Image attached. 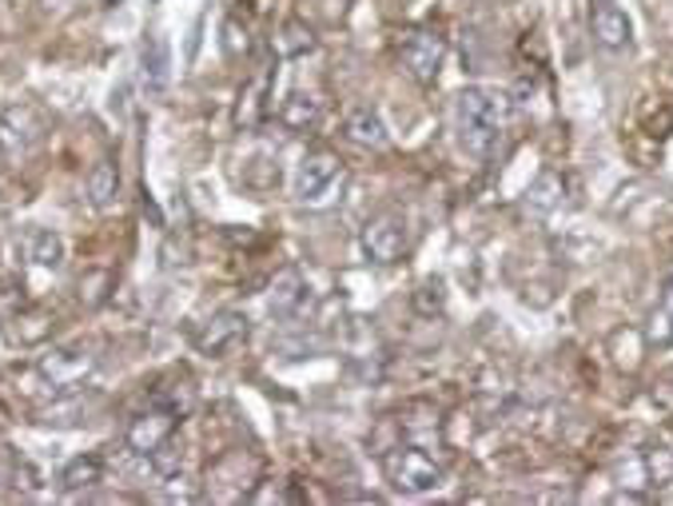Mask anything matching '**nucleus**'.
I'll return each mask as SVG.
<instances>
[{"label": "nucleus", "mask_w": 673, "mask_h": 506, "mask_svg": "<svg viewBox=\"0 0 673 506\" xmlns=\"http://www.w3.org/2000/svg\"><path fill=\"white\" fill-rule=\"evenodd\" d=\"M510 120V96L498 93V88H463L455 96V132H458V144L466 148L470 155H490L498 144V136L507 128Z\"/></svg>", "instance_id": "nucleus-1"}, {"label": "nucleus", "mask_w": 673, "mask_h": 506, "mask_svg": "<svg viewBox=\"0 0 673 506\" xmlns=\"http://www.w3.org/2000/svg\"><path fill=\"white\" fill-rule=\"evenodd\" d=\"M343 184H347V168L335 152L319 148V152H307L295 168V200L307 207H327L339 200Z\"/></svg>", "instance_id": "nucleus-2"}, {"label": "nucleus", "mask_w": 673, "mask_h": 506, "mask_svg": "<svg viewBox=\"0 0 673 506\" xmlns=\"http://www.w3.org/2000/svg\"><path fill=\"white\" fill-rule=\"evenodd\" d=\"M383 475L394 491H403V495H423V491H435L443 483V463H438L431 451L423 446H394L387 451L383 459Z\"/></svg>", "instance_id": "nucleus-3"}, {"label": "nucleus", "mask_w": 673, "mask_h": 506, "mask_svg": "<svg viewBox=\"0 0 673 506\" xmlns=\"http://www.w3.org/2000/svg\"><path fill=\"white\" fill-rule=\"evenodd\" d=\"M443 61H446V41L431 29L406 32L403 44H399V64H403V73L411 76L414 84H423V88H431V84L438 80Z\"/></svg>", "instance_id": "nucleus-4"}, {"label": "nucleus", "mask_w": 673, "mask_h": 506, "mask_svg": "<svg viewBox=\"0 0 673 506\" xmlns=\"http://www.w3.org/2000/svg\"><path fill=\"white\" fill-rule=\"evenodd\" d=\"M359 244H362V256L371 259V263L391 268V263H399L406 256V244H411L406 239V219L394 216V212H379V216H371L362 224Z\"/></svg>", "instance_id": "nucleus-5"}, {"label": "nucleus", "mask_w": 673, "mask_h": 506, "mask_svg": "<svg viewBox=\"0 0 673 506\" xmlns=\"http://www.w3.org/2000/svg\"><path fill=\"white\" fill-rule=\"evenodd\" d=\"M180 427V407L176 403H164V399H155L148 411H140L128 427V451L132 455H152L155 446H164Z\"/></svg>", "instance_id": "nucleus-6"}, {"label": "nucleus", "mask_w": 673, "mask_h": 506, "mask_svg": "<svg viewBox=\"0 0 673 506\" xmlns=\"http://www.w3.org/2000/svg\"><path fill=\"white\" fill-rule=\"evenodd\" d=\"M41 132H44L41 116L32 112L29 104L4 108V112H0V160H4V164H21L24 155L36 148Z\"/></svg>", "instance_id": "nucleus-7"}, {"label": "nucleus", "mask_w": 673, "mask_h": 506, "mask_svg": "<svg viewBox=\"0 0 673 506\" xmlns=\"http://www.w3.org/2000/svg\"><path fill=\"white\" fill-rule=\"evenodd\" d=\"M248 315L243 311H219V315H211V320L204 323V327L196 331V352L199 355H211V359H224V355H231L239 347V343L248 340Z\"/></svg>", "instance_id": "nucleus-8"}, {"label": "nucleus", "mask_w": 673, "mask_h": 506, "mask_svg": "<svg viewBox=\"0 0 673 506\" xmlns=\"http://www.w3.org/2000/svg\"><path fill=\"white\" fill-rule=\"evenodd\" d=\"M590 32H594V44H598V49H606V52H626L633 44L630 17H626L614 0H594Z\"/></svg>", "instance_id": "nucleus-9"}, {"label": "nucleus", "mask_w": 673, "mask_h": 506, "mask_svg": "<svg viewBox=\"0 0 673 506\" xmlns=\"http://www.w3.org/2000/svg\"><path fill=\"white\" fill-rule=\"evenodd\" d=\"M88 372H93V355L73 352V347H56L41 359V375L52 387H76L88 379Z\"/></svg>", "instance_id": "nucleus-10"}, {"label": "nucleus", "mask_w": 673, "mask_h": 506, "mask_svg": "<svg viewBox=\"0 0 673 506\" xmlns=\"http://www.w3.org/2000/svg\"><path fill=\"white\" fill-rule=\"evenodd\" d=\"M303 300H307V279H303L295 268H283L280 276H275V283H271L268 311L275 315V320H291V315L300 311Z\"/></svg>", "instance_id": "nucleus-11"}, {"label": "nucleus", "mask_w": 673, "mask_h": 506, "mask_svg": "<svg viewBox=\"0 0 673 506\" xmlns=\"http://www.w3.org/2000/svg\"><path fill=\"white\" fill-rule=\"evenodd\" d=\"M343 132H347V140L359 148H387L391 144V132H387L383 116L375 112V108H355V112L347 116Z\"/></svg>", "instance_id": "nucleus-12"}, {"label": "nucleus", "mask_w": 673, "mask_h": 506, "mask_svg": "<svg viewBox=\"0 0 673 506\" xmlns=\"http://www.w3.org/2000/svg\"><path fill=\"white\" fill-rule=\"evenodd\" d=\"M167 68H172V61H167V44L160 41V36L144 41V52H140V76H144V88H148L152 96L164 93Z\"/></svg>", "instance_id": "nucleus-13"}, {"label": "nucleus", "mask_w": 673, "mask_h": 506, "mask_svg": "<svg viewBox=\"0 0 673 506\" xmlns=\"http://www.w3.org/2000/svg\"><path fill=\"white\" fill-rule=\"evenodd\" d=\"M268 93H271V73H259L256 80L243 88V96H239V128H259V120L268 116Z\"/></svg>", "instance_id": "nucleus-14"}, {"label": "nucleus", "mask_w": 673, "mask_h": 506, "mask_svg": "<svg viewBox=\"0 0 673 506\" xmlns=\"http://www.w3.org/2000/svg\"><path fill=\"white\" fill-rule=\"evenodd\" d=\"M280 125L287 132H311V128L319 125V100L307 93H291L280 108Z\"/></svg>", "instance_id": "nucleus-15"}, {"label": "nucleus", "mask_w": 673, "mask_h": 506, "mask_svg": "<svg viewBox=\"0 0 673 506\" xmlns=\"http://www.w3.org/2000/svg\"><path fill=\"white\" fill-rule=\"evenodd\" d=\"M100 478H104V459L100 455H76L73 463L61 471V486L68 491V495H76V491H93Z\"/></svg>", "instance_id": "nucleus-16"}, {"label": "nucleus", "mask_w": 673, "mask_h": 506, "mask_svg": "<svg viewBox=\"0 0 673 506\" xmlns=\"http://www.w3.org/2000/svg\"><path fill=\"white\" fill-rule=\"evenodd\" d=\"M116 196H120V168L112 160H96L88 172V200L93 207H108Z\"/></svg>", "instance_id": "nucleus-17"}, {"label": "nucleus", "mask_w": 673, "mask_h": 506, "mask_svg": "<svg viewBox=\"0 0 673 506\" xmlns=\"http://www.w3.org/2000/svg\"><path fill=\"white\" fill-rule=\"evenodd\" d=\"M562 192H566V180H562L558 172H542V176L534 180V187L527 192V207L534 216H550L554 207H562Z\"/></svg>", "instance_id": "nucleus-18"}, {"label": "nucleus", "mask_w": 673, "mask_h": 506, "mask_svg": "<svg viewBox=\"0 0 673 506\" xmlns=\"http://www.w3.org/2000/svg\"><path fill=\"white\" fill-rule=\"evenodd\" d=\"M24 251H29V259H32V263H41V268H61V263H64V239L56 236V232H48V228L29 232Z\"/></svg>", "instance_id": "nucleus-19"}, {"label": "nucleus", "mask_w": 673, "mask_h": 506, "mask_svg": "<svg viewBox=\"0 0 673 506\" xmlns=\"http://www.w3.org/2000/svg\"><path fill=\"white\" fill-rule=\"evenodd\" d=\"M411 303H414V311L419 315H443V308H446V283L438 276H426L419 288H414V295H411Z\"/></svg>", "instance_id": "nucleus-20"}, {"label": "nucleus", "mask_w": 673, "mask_h": 506, "mask_svg": "<svg viewBox=\"0 0 673 506\" xmlns=\"http://www.w3.org/2000/svg\"><path fill=\"white\" fill-rule=\"evenodd\" d=\"M275 49H280L283 56H303V52L315 49V32H311L303 21H287L280 29V36H275Z\"/></svg>", "instance_id": "nucleus-21"}, {"label": "nucleus", "mask_w": 673, "mask_h": 506, "mask_svg": "<svg viewBox=\"0 0 673 506\" xmlns=\"http://www.w3.org/2000/svg\"><path fill=\"white\" fill-rule=\"evenodd\" d=\"M148 463H152V471L160 478H176L180 475V466H184V451H180L172 439H167L164 446H155L152 455H148Z\"/></svg>", "instance_id": "nucleus-22"}, {"label": "nucleus", "mask_w": 673, "mask_h": 506, "mask_svg": "<svg viewBox=\"0 0 673 506\" xmlns=\"http://www.w3.org/2000/svg\"><path fill=\"white\" fill-rule=\"evenodd\" d=\"M41 4H44V12H68L76 0H41Z\"/></svg>", "instance_id": "nucleus-23"}, {"label": "nucleus", "mask_w": 673, "mask_h": 506, "mask_svg": "<svg viewBox=\"0 0 673 506\" xmlns=\"http://www.w3.org/2000/svg\"><path fill=\"white\" fill-rule=\"evenodd\" d=\"M104 4H120V0H104Z\"/></svg>", "instance_id": "nucleus-24"}]
</instances>
